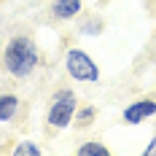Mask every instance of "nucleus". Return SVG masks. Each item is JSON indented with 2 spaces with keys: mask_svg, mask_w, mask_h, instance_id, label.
<instances>
[{
  "mask_svg": "<svg viewBox=\"0 0 156 156\" xmlns=\"http://www.w3.org/2000/svg\"><path fill=\"white\" fill-rule=\"evenodd\" d=\"M0 62H3V70L11 78L24 81L41 67V48L30 35H14L3 48Z\"/></svg>",
  "mask_w": 156,
  "mask_h": 156,
  "instance_id": "1",
  "label": "nucleus"
},
{
  "mask_svg": "<svg viewBox=\"0 0 156 156\" xmlns=\"http://www.w3.org/2000/svg\"><path fill=\"white\" fill-rule=\"evenodd\" d=\"M76 110H78V94L70 86H62L51 94L46 108V124L51 129H67L76 121Z\"/></svg>",
  "mask_w": 156,
  "mask_h": 156,
  "instance_id": "2",
  "label": "nucleus"
},
{
  "mask_svg": "<svg viewBox=\"0 0 156 156\" xmlns=\"http://www.w3.org/2000/svg\"><path fill=\"white\" fill-rule=\"evenodd\" d=\"M65 73L70 76V81H76V83H97L102 78L97 59H94L89 51H83V48H78V46L65 51Z\"/></svg>",
  "mask_w": 156,
  "mask_h": 156,
  "instance_id": "3",
  "label": "nucleus"
},
{
  "mask_svg": "<svg viewBox=\"0 0 156 156\" xmlns=\"http://www.w3.org/2000/svg\"><path fill=\"white\" fill-rule=\"evenodd\" d=\"M156 116V97H140L135 102H129L124 110H121V121L129 126H137V124H145L148 119Z\"/></svg>",
  "mask_w": 156,
  "mask_h": 156,
  "instance_id": "4",
  "label": "nucleus"
},
{
  "mask_svg": "<svg viewBox=\"0 0 156 156\" xmlns=\"http://www.w3.org/2000/svg\"><path fill=\"white\" fill-rule=\"evenodd\" d=\"M81 11H83V0H51L48 5V14L57 22H73L81 16Z\"/></svg>",
  "mask_w": 156,
  "mask_h": 156,
  "instance_id": "5",
  "label": "nucleus"
},
{
  "mask_svg": "<svg viewBox=\"0 0 156 156\" xmlns=\"http://www.w3.org/2000/svg\"><path fill=\"white\" fill-rule=\"evenodd\" d=\"M22 108V100H19V94L14 92H3L0 94V124H8V121H14L16 113Z\"/></svg>",
  "mask_w": 156,
  "mask_h": 156,
  "instance_id": "6",
  "label": "nucleus"
},
{
  "mask_svg": "<svg viewBox=\"0 0 156 156\" xmlns=\"http://www.w3.org/2000/svg\"><path fill=\"white\" fill-rule=\"evenodd\" d=\"M105 30V22L100 19V16H86L81 24H78V35H83V38H97V35H102Z\"/></svg>",
  "mask_w": 156,
  "mask_h": 156,
  "instance_id": "7",
  "label": "nucleus"
},
{
  "mask_svg": "<svg viewBox=\"0 0 156 156\" xmlns=\"http://www.w3.org/2000/svg\"><path fill=\"white\" fill-rule=\"evenodd\" d=\"M76 154L78 156H108L110 148L105 143H100V140H86V143H81L76 148Z\"/></svg>",
  "mask_w": 156,
  "mask_h": 156,
  "instance_id": "8",
  "label": "nucleus"
},
{
  "mask_svg": "<svg viewBox=\"0 0 156 156\" xmlns=\"http://www.w3.org/2000/svg\"><path fill=\"white\" fill-rule=\"evenodd\" d=\"M11 154L14 156H41L43 148H41L38 143H32V140H19L14 148H11Z\"/></svg>",
  "mask_w": 156,
  "mask_h": 156,
  "instance_id": "9",
  "label": "nucleus"
},
{
  "mask_svg": "<svg viewBox=\"0 0 156 156\" xmlns=\"http://www.w3.org/2000/svg\"><path fill=\"white\" fill-rule=\"evenodd\" d=\"M94 119H97V108L94 105H78L73 124L76 126H89V124H94Z\"/></svg>",
  "mask_w": 156,
  "mask_h": 156,
  "instance_id": "10",
  "label": "nucleus"
},
{
  "mask_svg": "<svg viewBox=\"0 0 156 156\" xmlns=\"http://www.w3.org/2000/svg\"><path fill=\"white\" fill-rule=\"evenodd\" d=\"M143 154H145V156H156V135L148 140V145L143 148Z\"/></svg>",
  "mask_w": 156,
  "mask_h": 156,
  "instance_id": "11",
  "label": "nucleus"
},
{
  "mask_svg": "<svg viewBox=\"0 0 156 156\" xmlns=\"http://www.w3.org/2000/svg\"><path fill=\"white\" fill-rule=\"evenodd\" d=\"M0 140H3V137H0Z\"/></svg>",
  "mask_w": 156,
  "mask_h": 156,
  "instance_id": "12",
  "label": "nucleus"
}]
</instances>
